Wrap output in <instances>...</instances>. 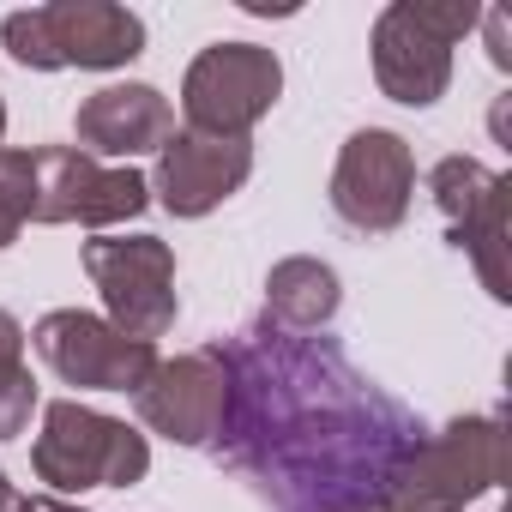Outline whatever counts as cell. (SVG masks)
<instances>
[{
    "mask_svg": "<svg viewBox=\"0 0 512 512\" xmlns=\"http://www.w3.org/2000/svg\"><path fill=\"white\" fill-rule=\"evenodd\" d=\"M229 410L211 440L272 512H386L428 422L374 386L332 338L247 320L229 350Z\"/></svg>",
    "mask_w": 512,
    "mask_h": 512,
    "instance_id": "cell-1",
    "label": "cell"
},
{
    "mask_svg": "<svg viewBox=\"0 0 512 512\" xmlns=\"http://www.w3.org/2000/svg\"><path fill=\"white\" fill-rule=\"evenodd\" d=\"M0 49L25 73H115L145 55V19L115 7V0H49L0 19Z\"/></svg>",
    "mask_w": 512,
    "mask_h": 512,
    "instance_id": "cell-2",
    "label": "cell"
},
{
    "mask_svg": "<svg viewBox=\"0 0 512 512\" xmlns=\"http://www.w3.org/2000/svg\"><path fill=\"white\" fill-rule=\"evenodd\" d=\"M482 25V7L470 0H392L374 19V85L404 103L428 109L452 85V49Z\"/></svg>",
    "mask_w": 512,
    "mask_h": 512,
    "instance_id": "cell-3",
    "label": "cell"
},
{
    "mask_svg": "<svg viewBox=\"0 0 512 512\" xmlns=\"http://www.w3.org/2000/svg\"><path fill=\"white\" fill-rule=\"evenodd\" d=\"M31 470L49 494L139 488L151 470V440L121 416H103L79 398H55L43 410V434L31 440Z\"/></svg>",
    "mask_w": 512,
    "mask_h": 512,
    "instance_id": "cell-4",
    "label": "cell"
},
{
    "mask_svg": "<svg viewBox=\"0 0 512 512\" xmlns=\"http://www.w3.org/2000/svg\"><path fill=\"white\" fill-rule=\"evenodd\" d=\"M284 97V61L266 43H211L181 73L187 133L247 139Z\"/></svg>",
    "mask_w": 512,
    "mask_h": 512,
    "instance_id": "cell-5",
    "label": "cell"
},
{
    "mask_svg": "<svg viewBox=\"0 0 512 512\" xmlns=\"http://www.w3.org/2000/svg\"><path fill=\"white\" fill-rule=\"evenodd\" d=\"M500 470V416H458L416 446L386 512H464L470 500L500 488Z\"/></svg>",
    "mask_w": 512,
    "mask_h": 512,
    "instance_id": "cell-6",
    "label": "cell"
},
{
    "mask_svg": "<svg viewBox=\"0 0 512 512\" xmlns=\"http://www.w3.org/2000/svg\"><path fill=\"white\" fill-rule=\"evenodd\" d=\"M85 272L103 296V320L139 344H157L175 314H181V296H175V247L157 241V235H91L85 241Z\"/></svg>",
    "mask_w": 512,
    "mask_h": 512,
    "instance_id": "cell-7",
    "label": "cell"
},
{
    "mask_svg": "<svg viewBox=\"0 0 512 512\" xmlns=\"http://www.w3.org/2000/svg\"><path fill=\"white\" fill-rule=\"evenodd\" d=\"M151 205V181L133 163H97L79 145H43L37 151V199L31 223H85L109 229Z\"/></svg>",
    "mask_w": 512,
    "mask_h": 512,
    "instance_id": "cell-8",
    "label": "cell"
},
{
    "mask_svg": "<svg viewBox=\"0 0 512 512\" xmlns=\"http://www.w3.org/2000/svg\"><path fill=\"white\" fill-rule=\"evenodd\" d=\"M410 199H416V157L404 133L392 127L350 133L332 169V211L356 235H392L410 217Z\"/></svg>",
    "mask_w": 512,
    "mask_h": 512,
    "instance_id": "cell-9",
    "label": "cell"
},
{
    "mask_svg": "<svg viewBox=\"0 0 512 512\" xmlns=\"http://www.w3.org/2000/svg\"><path fill=\"white\" fill-rule=\"evenodd\" d=\"M31 344L79 392H139L145 374L157 368V344H139V338L115 332L103 314H85V308L43 314L37 332H31Z\"/></svg>",
    "mask_w": 512,
    "mask_h": 512,
    "instance_id": "cell-10",
    "label": "cell"
},
{
    "mask_svg": "<svg viewBox=\"0 0 512 512\" xmlns=\"http://www.w3.org/2000/svg\"><path fill=\"white\" fill-rule=\"evenodd\" d=\"M133 410L151 434L175 440V446H211L229 410V362L223 344L205 350H181L169 362H157L145 374V386L133 392Z\"/></svg>",
    "mask_w": 512,
    "mask_h": 512,
    "instance_id": "cell-11",
    "label": "cell"
},
{
    "mask_svg": "<svg viewBox=\"0 0 512 512\" xmlns=\"http://www.w3.org/2000/svg\"><path fill=\"white\" fill-rule=\"evenodd\" d=\"M253 175V139H211V133H169L151 169V199L169 217H205L235 199Z\"/></svg>",
    "mask_w": 512,
    "mask_h": 512,
    "instance_id": "cell-12",
    "label": "cell"
},
{
    "mask_svg": "<svg viewBox=\"0 0 512 512\" xmlns=\"http://www.w3.org/2000/svg\"><path fill=\"white\" fill-rule=\"evenodd\" d=\"M175 133V109L157 85H103L91 91L79 109H73V139L85 157H145V151H163Z\"/></svg>",
    "mask_w": 512,
    "mask_h": 512,
    "instance_id": "cell-13",
    "label": "cell"
},
{
    "mask_svg": "<svg viewBox=\"0 0 512 512\" xmlns=\"http://www.w3.org/2000/svg\"><path fill=\"white\" fill-rule=\"evenodd\" d=\"M344 308V284L314 253H290L266 272V320L284 332H326L332 314Z\"/></svg>",
    "mask_w": 512,
    "mask_h": 512,
    "instance_id": "cell-14",
    "label": "cell"
},
{
    "mask_svg": "<svg viewBox=\"0 0 512 512\" xmlns=\"http://www.w3.org/2000/svg\"><path fill=\"white\" fill-rule=\"evenodd\" d=\"M512 181L506 175H494L488 163H476V157H440L434 169H428V193H434V205H440V217L452 223V235L458 229H470L500 193H506Z\"/></svg>",
    "mask_w": 512,
    "mask_h": 512,
    "instance_id": "cell-15",
    "label": "cell"
},
{
    "mask_svg": "<svg viewBox=\"0 0 512 512\" xmlns=\"http://www.w3.org/2000/svg\"><path fill=\"white\" fill-rule=\"evenodd\" d=\"M31 199H37V151L0 145V253L31 223Z\"/></svg>",
    "mask_w": 512,
    "mask_h": 512,
    "instance_id": "cell-16",
    "label": "cell"
},
{
    "mask_svg": "<svg viewBox=\"0 0 512 512\" xmlns=\"http://www.w3.org/2000/svg\"><path fill=\"white\" fill-rule=\"evenodd\" d=\"M31 410H37V374L25 362L0 368V440H19L31 428Z\"/></svg>",
    "mask_w": 512,
    "mask_h": 512,
    "instance_id": "cell-17",
    "label": "cell"
},
{
    "mask_svg": "<svg viewBox=\"0 0 512 512\" xmlns=\"http://www.w3.org/2000/svg\"><path fill=\"white\" fill-rule=\"evenodd\" d=\"M13 362H25V326L0 308V368H13Z\"/></svg>",
    "mask_w": 512,
    "mask_h": 512,
    "instance_id": "cell-18",
    "label": "cell"
},
{
    "mask_svg": "<svg viewBox=\"0 0 512 512\" xmlns=\"http://www.w3.org/2000/svg\"><path fill=\"white\" fill-rule=\"evenodd\" d=\"M488 19V55L494 67H512V49H506V13H482Z\"/></svg>",
    "mask_w": 512,
    "mask_h": 512,
    "instance_id": "cell-19",
    "label": "cell"
},
{
    "mask_svg": "<svg viewBox=\"0 0 512 512\" xmlns=\"http://www.w3.org/2000/svg\"><path fill=\"white\" fill-rule=\"evenodd\" d=\"M0 512H31V494H19L7 470H0Z\"/></svg>",
    "mask_w": 512,
    "mask_h": 512,
    "instance_id": "cell-20",
    "label": "cell"
},
{
    "mask_svg": "<svg viewBox=\"0 0 512 512\" xmlns=\"http://www.w3.org/2000/svg\"><path fill=\"white\" fill-rule=\"evenodd\" d=\"M31 512H85V506H73L61 494H31Z\"/></svg>",
    "mask_w": 512,
    "mask_h": 512,
    "instance_id": "cell-21",
    "label": "cell"
},
{
    "mask_svg": "<svg viewBox=\"0 0 512 512\" xmlns=\"http://www.w3.org/2000/svg\"><path fill=\"white\" fill-rule=\"evenodd\" d=\"M0 145H7V103H0Z\"/></svg>",
    "mask_w": 512,
    "mask_h": 512,
    "instance_id": "cell-22",
    "label": "cell"
}]
</instances>
